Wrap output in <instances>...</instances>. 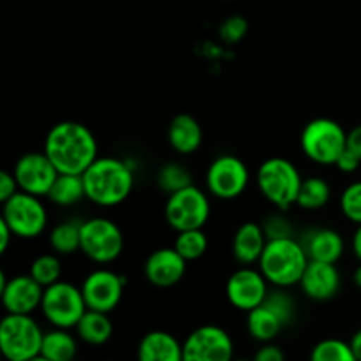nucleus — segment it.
I'll use <instances>...</instances> for the list:
<instances>
[{
  "label": "nucleus",
  "mask_w": 361,
  "mask_h": 361,
  "mask_svg": "<svg viewBox=\"0 0 361 361\" xmlns=\"http://www.w3.org/2000/svg\"><path fill=\"white\" fill-rule=\"evenodd\" d=\"M268 238L263 231V226L257 222H245L236 229L233 236V256L243 267L257 263L267 247Z\"/></svg>",
  "instance_id": "nucleus-21"
},
{
  "label": "nucleus",
  "mask_w": 361,
  "mask_h": 361,
  "mask_svg": "<svg viewBox=\"0 0 361 361\" xmlns=\"http://www.w3.org/2000/svg\"><path fill=\"white\" fill-rule=\"evenodd\" d=\"M41 310L44 319L53 328L71 330V328H76L88 307L81 288H76L71 282L59 281L44 288Z\"/></svg>",
  "instance_id": "nucleus-7"
},
{
  "label": "nucleus",
  "mask_w": 361,
  "mask_h": 361,
  "mask_svg": "<svg viewBox=\"0 0 361 361\" xmlns=\"http://www.w3.org/2000/svg\"><path fill=\"white\" fill-rule=\"evenodd\" d=\"M168 141L175 152L182 155H190L200 150L201 143H203V129L192 115L180 113L169 123Z\"/></svg>",
  "instance_id": "nucleus-22"
},
{
  "label": "nucleus",
  "mask_w": 361,
  "mask_h": 361,
  "mask_svg": "<svg viewBox=\"0 0 361 361\" xmlns=\"http://www.w3.org/2000/svg\"><path fill=\"white\" fill-rule=\"evenodd\" d=\"M261 226H263V231L268 240L291 238V236H295V228H293L291 221L284 214L268 215Z\"/></svg>",
  "instance_id": "nucleus-34"
},
{
  "label": "nucleus",
  "mask_w": 361,
  "mask_h": 361,
  "mask_svg": "<svg viewBox=\"0 0 361 361\" xmlns=\"http://www.w3.org/2000/svg\"><path fill=\"white\" fill-rule=\"evenodd\" d=\"M330 197V183H328L323 176H309V178L302 180V187H300L296 204H298L302 210L316 212L326 207Z\"/></svg>",
  "instance_id": "nucleus-28"
},
{
  "label": "nucleus",
  "mask_w": 361,
  "mask_h": 361,
  "mask_svg": "<svg viewBox=\"0 0 361 361\" xmlns=\"http://www.w3.org/2000/svg\"><path fill=\"white\" fill-rule=\"evenodd\" d=\"M155 182H157L159 189L169 196V194H175L185 187L192 185V175L180 162H166L157 171Z\"/></svg>",
  "instance_id": "nucleus-29"
},
{
  "label": "nucleus",
  "mask_w": 361,
  "mask_h": 361,
  "mask_svg": "<svg viewBox=\"0 0 361 361\" xmlns=\"http://www.w3.org/2000/svg\"><path fill=\"white\" fill-rule=\"evenodd\" d=\"M302 175L291 161L284 157H270L257 168L256 183L264 200L286 212L296 204Z\"/></svg>",
  "instance_id": "nucleus-4"
},
{
  "label": "nucleus",
  "mask_w": 361,
  "mask_h": 361,
  "mask_svg": "<svg viewBox=\"0 0 361 361\" xmlns=\"http://www.w3.org/2000/svg\"><path fill=\"white\" fill-rule=\"evenodd\" d=\"M42 295L44 288L30 274L11 279L0 275V296L7 314H32L41 309Z\"/></svg>",
  "instance_id": "nucleus-16"
},
{
  "label": "nucleus",
  "mask_w": 361,
  "mask_h": 361,
  "mask_svg": "<svg viewBox=\"0 0 361 361\" xmlns=\"http://www.w3.org/2000/svg\"><path fill=\"white\" fill-rule=\"evenodd\" d=\"M341 210L348 221L361 224V180L345 187L341 196Z\"/></svg>",
  "instance_id": "nucleus-33"
},
{
  "label": "nucleus",
  "mask_w": 361,
  "mask_h": 361,
  "mask_svg": "<svg viewBox=\"0 0 361 361\" xmlns=\"http://www.w3.org/2000/svg\"><path fill=\"white\" fill-rule=\"evenodd\" d=\"M126 288V277L108 268H99L88 274L81 284V293L90 310L109 314L118 307Z\"/></svg>",
  "instance_id": "nucleus-14"
},
{
  "label": "nucleus",
  "mask_w": 361,
  "mask_h": 361,
  "mask_svg": "<svg viewBox=\"0 0 361 361\" xmlns=\"http://www.w3.org/2000/svg\"><path fill=\"white\" fill-rule=\"evenodd\" d=\"M49 247L59 256H69L81 250V221L71 219L56 224L49 233Z\"/></svg>",
  "instance_id": "nucleus-27"
},
{
  "label": "nucleus",
  "mask_w": 361,
  "mask_h": 361,
  "mask_svg": "<svg viewBox=\"0 0 361 361\" xmlns=\"http://www.w3.org/2000/svg\"><path fill=\"white\" fill-rule=\"evenodd\" d=\"M210 200L204 190L192 185L169 194L164 207V215L168 224L176 233L189 229H203L210 219Z\"/></svg>",
  "instance_id": "nucleus-9"
},
{
  "label": "nucleus",
  "mask_w": 361,
  "mask_h": 361,
  "mask_svg": "<svg viewBox=\"0 0 361 361\" xmlns=\"http://www.w3.org/2000/svg\"><path fill=\"white\" fill-rule=\"evenodd\" d=\"M30 275L42 288L59 282L62 277V263L59 259V254H41L35 257L30 264Z\"/></svg>",
  "instance_id": "nucleus-32"
},
{
  "label": "nucleus",
  "mask_w": 361,
  "mask_h": 361,
  "mask_svg": "<svg viewBox=\"0 0 361 361\" xmlns=\"http://www.w3.org/2000/svg\"><path fill=\"white\" fill-rule=\"evenodd\" d=\"M286 324L267 302L247 312V331L257 342H271L281 335Z\"/></svg>",
  "instance_id": "nucleus-23"
},
{
  "label": "nucleus",
  "mask_w": 361,
  "mask_h": 361,
  "mask_svg": "<svg viewBox=\"0 0 361 361\" xmlns=\"http://www.w3.org/2000/svg\"><path fill=\"white\" fill-rule=\"evenodd\" d=\"M20 190L34 196H48L59 171L44 152H27L16 161L13 168Z\"/></svg>",
  "instance_id": "nucleus-13"
},
{
  "label": "nucleus",
  "mask_w": 361,
  "mask_h": 361,
  "mask_svg": "<svg viewBox=\"0 0 361 361\" xmlns=\"http://www.w3.org/2000/svg\"><path fill=\"white\" fill-rule=\"evenodd\" d=\"M349 345H351V349H353V353H355L356 360L361 361V330H358L355 335H353L351 341H349Z\"/></svg>",
  "instance_id": "nucleus-41"
},
{
  "label": "nucleus",
  "mask_w": 361,
  "mask_h": 361,
  "mask_svg": "<svg viewBox=\"0 0 361 361\" xmlns=\"http://www.w3.org/2000/svg\"><path fill=\"white\" fill-rule=\"evenodd\" d=\"M233 361H252V360H233Z\"/></svg>",
  "instance_id": "nucleus-45"
},
{
  "label": "nucleus",
  "mask_w": 361,
  "mask_h": 361,
  "mask_svg": "<svg viewBox=\"0 0 361 361\" xmlns=\"http://www.w3.org/2000/svg\"><path fill=\"white\" fill-rule=\"evenodd\" d=\"M187 271V261L175 247H162L152 252L145 263V277L155 288H171L178 284Z\"/></svg>",
  "instance_id": "nucleus-18"
},
{
  "label": "nucleus",
  "mask_w": 361,
  "mask_h": 361,
  "mask_svg": "<svg viewBox=\"0 0 361 361\" xmlns=\"http://www.w3.org/2000/svg\"><path fill=\"white\" fill-rule=\"evenodd\" d=\"M28 361H49V360H46L44 356L39 355V356H35V358H32V360H28Z\"/></svg>",
  "instance_id": "nucleus-44"
},
{
  "label": "nucleus",
  "mask_w": 361,
  "mask_h": 361,
  "mask_svg": "<svg viewBox=\"0 0 361 361\" xmlns=\"http://www.w3.org/2000/svg\"><path fill=\"white\" fill-rule=\"evenodd\" d=\"M13 238H14L13 229L7 226V222L4 221V219H0V252H6Z\"/></svg>",
  "instance_id": "nucleus-40"
},
{
  "label": "nucleus",
  "mask_w": 361,
  "mask_h": 361,
  "mask_svg": "<svg viewBox=\"0 0 361 361\" xmlns=\"http://www.w3.org/2000/svg\"><path fill=\"white\" fill-rule=\"evenodd\" d=\"M252 361H286V355L279 345L264 342L254 355Z\"/></svg>",
  "instance_id": "nucleus-36"
},
{
  "label": "nucleus",
  "mask_w": 361,
  "mask_h": 361,
  "mask_svg": "<svg viewBox=\"0 0 361 361\" xmlns=\"http://www.w3.org/2000/svg\"><path fill=\"white\" fill-rule=\"evenodd\" d=\"M303 249L310 261H321V263H338L344 256L345 243L341 233L330 228H314L307 231L300 238Z\"/></svg>",
  "instance_id": "nucleus-19"
},
{
  "label": "nucleus",
  "mask_w": 361,
  "mask_h": 361,
  "mask_svg": "<svg viewBox=\"0 0 361 361\" xmlns=\"http://www.w3.org/2000/svg\"><path fill=\"white\" fill-rule=\"evenodd\" d=\"M176 252L189 263L204 256L208 249V238L203 229H189V231H180L176 235L175 245Z\"/></svg>",
  "instance_id": "nucleus-30"
},
{
  "label": "nucleus",
  "mask_w": 361,
  "mask_h": 361,
  "mask_svg": "<svg viewBox=\"0 0 361 361\" xmlns=\"http://www.w3.org/2000/svg\"><path fill=\"white\" fill-rule=\"evenodd\" d=\"M300 288L316 302H328L335 298L341 291L342 277L335 263H321V261H309L303 277L300 281Z\"/></svg>",
  "instance_id": "nucleus-17"
},
{
  "label": "nucleus",
  "mask_w": 361,
  "mask_h": 361,
  "mask_svg": "<svg viewBox=\"0 0 361 361\" xmlns=\"http://www.w3.org/2000/svg\"><path fill=\"white\" fill-rule=\"evenodd\" d=\"M44 331L30 314H6L0 323V349L7 361H28L41 355Z\"/></svg>",
  "instance_id": "nucleus-5"
},
{
  "label": "nucleus",
  "mask_w": 361,
  "mask_h": 361,
  "mask_svg": "<svg viewBox=\"0 0 361 361\" xmlns=\"http://www.w3.org/2000/svg\"><path fill=\"white\" fill-rule=\"evenodd\" d=\"M2 219L13 229L14 236L23 240L37 238L48 226V212L41 197L23 190L4 201Z\"/></svg>",
  "instance_id": "nucleus-10"
},
{
  "label": "nucleus",
  "mask_w": 361,
  "mask_h": 361,
  "mask_svg": "<svg viewBox=\"0 0 361 361\" xmlns=\"http://www.w3.org/2000/svg\"><path fill=\"white\" fill-rule=\"evenodd\" d=\"M137 361H183V344L168 331L154 330L140 341Z\"/></svg>",
  "instance_id": "nucleus-20"
},
{
  "label": "nucleus",
  "mask_w": 361,
  "mask_h": 361,
  "mask_svg": "<svg viewBox=\"0 0 361 361\" xmlns=\"http://www.w3.org/2000/svg\"><path fill=\"white\" fill-rule=\"evenodd\" d=\"M353 252H355V256L358 257L361 263V224H358L355 235H353Z\"/></svg>",
  "instance_id": "nucleus-42"
},
{
  "label": "nucleus",
  "mask_w": 361,
  "mask_h": 361,
  "mask_svg": "<svg viewBox=\"0 0 361 361\" xmlns=\"http://www.w3.org/2000/svg\"><path fill=\"white\" fill-rule=\"evenodd\" d=\"M59 173L83 175L99 157L97 140L80 122H60L48 130L42 148Z\"/></svg>",
  "instance_id": "nucleus-1"
},
{
  "label": "nucleus",
  "mask_w": 361,
  "mask_h": 361,
  "mask_svg": "<svg viewBox=\"0 0 361 361\" xmlns=\"http://www.w3.org/2000/svg\"><path fill=\"white\" fill-rule=\"evenodd\" d=\"M348 148L361 159V126H356L348 133Z\"/></svg>",
  "instance_id": "nucleus-39"
},
{
  "label": "nucleus",
  "mask_w": 361,
  "mask_h": 361,
  "mask_svg": "<svg viewBox=\"0 0 361 361\" xmlns=\"http://www.w3.org/2000/svg\"><path fill=\"white\" fill-rule=\"evenodd\" d=\"M233 356L231 335L215 324L196 328L183 342V361H233Z\"/></svg>",
  "instance_id": "nucleus-12"
},
{
  "label": "nucleus",
  "mask_w": 361,
  "mask_h": 361,
  "mask_svg": "<svg viewBox=\"0 0 361 361\" xmlns=\"http://www.w3.org/2000/svg\"><path fill=\"white\" fill-rule=\"evenodd\" d=\"M360 164H361V159L356 154H353L349 148H345L344 154H342L341 157H338V161L335 162V166H337L342 173L356 171V169L360 168Z\"/></svg>",
  "instance_id": "nucleus-38"
},
{
  "label": "nucleus",
  "mask_w": 361,
  "mask_h": 361,
  "mask_svg": "<svg viewBox=\"0 0 361 361\" xmlns=\"http://www.w3.org/2000/svg\"><path fill=\"white\" fill-rule=\"evenodd\" d=\"M268 284L261 270H254L252 267H242L231 274L226 282V296L235 309L250 312L252 309L259 307L267 300Z\"/></svg>",
  "instance_id": "nucleus-15"
},
{
  "label": "nucleus",
  "mask_w": 361,
  "mask_h": 361,
  "mask_svg": "<svg viewBox=\"0 0 361 361\" xmlns=\"http://www.w3.org/2000/svg\"><path fill=\"white\" fill-rule=\"evenodd\" d=\"M78 353V342L69 330L53 328L46 331L42 338L41 355L49 361H74Z\"/></svg>",
  "instance_id": "nucleus-25"
},
{
  "label": "nucleus",
  "mask_w": 361,
  "mask_h": 361,
  "mask_svg": "<svg viewBox=\"0 0 361 361\" xmlns=\"http://www.w3.org/2000/svg\"><path fill=\"white\" fill-rule=\"evenodd\" d=\"M309 361H358L349 342L338 338H324L310 351Z\"/></svg>",
  "instance_id": "nucleus-31"
},
{
  "label": "nucleus",
  "mask_w": 361,
  "mask_h": 361,
  "mask_svg": "<svg viewBox=\"0 0 361 361\" xmlns=\"http://www.w3.org/2000/svg\"><path fill=\"white\" fill-rule=\"evenodd\" d=\"M18 190H20V187H18V182L13 173H0V201L4 203L9 197H13Z\"/></svg>",
  "instance_id": "nucleus-37"
},
{
  "label": "nucleus",
  "mask_w": 361,
  "mask_h": 361,
  "mask_svg": "<svg viewBox=\"0 0 361 361\" xmlns=\"http://www.w3.org/2000/svg\"><path fill=\"white\" fill-rule=\"evenodd\" d=\"M83 182L87 200L97 207H116L133 192V166L116 157H97L83 173Z\"/></svg>",
  "instance_id": "nucleus-2"
},
{
  "label": "nucleus",
  "mask_w": 361,
  "mask_h": 361,
  "mask_svg": "<svg viewBox=\"0 0 361 361\" xmlns=\"http://www.w3.org/2000/svg\"><path fill=\"white\" fill-rule=\"evenodd\" d=\"M76 334L85 344L104 345L113 337V323L106 312L88 309L76 324Z\"/></svg>",
  "instance_id": "nucleus-24"
},
{
  "label": "nucleus",
  "mask_w": 361,
  "mask_h": 361,
  "mask_svg": "<svg viewBox=\"0 0 361 361\" xmlns=\"http://www.w3.org/2000/svg\"><path fill=\"white\" fill-rule=\"evenodd\" d=\"M247 30H249V23H247L245 18L235 14V16H229L222 21L221 27H219V35L226 44H236L245 37Z\"/></svg>",
  "instance_id": "nucleus-35"
},
{
  "label": "nucleus",
  "mask_w": 361,
  "mask_h": 361,
  "mask_svg": "<svg viewBox=\"0 0 361 361\" xmlns=\"http://www.w3.org/2000/svg\"><path fill=\"white\" fill-rule=\"evenodd\" d=\"M123 250L122 229L106 217L81 221V252L90 261L108 264L118 259Z\"/></svg>",
  "instance_id": "nucleus-8"
},
{
  "label": "nucleus",
  "mask_w": 361,
  "mask_h": 361,
  "mask_svg": "<svg viewBox=\"0 0 361 361\" xmlns=\"http://www.w3.org/2000/svg\"><path fill=\"white\" fill-rule=\"evenodd\" d=\"M300 147L303 155L316 164H335L348 148V133L335 120L314 118L303 127Z\"/></svg>",
  "instance_id": "nucleus-6"
},
{
  "label": "nucleus",
  "mask_w": 361,
  "mask_h": 361,
  "mask_svg": "<svg viewBox=\"0 0 361 361\" xmlns=\"http://www.w3.org/2000/svg\"><path fill=\"white\" fill-rule=\"evenodd\" d=\"M309 261L300 238L291 236V238L268 240L257 264L261 274L271 286L288 289L300 284Z\"/></svg>",
  "instance_id": "nucleus-3"
},
{
  "label": "nucleus",
  "mask_w": 361,
  "mask_h": 361,
  "mask_svg": "<svg viewBox=\"0 0 361 361\" xmlns=\"http://www.w3.org/2000/svg\"><path fill=\"white\" fill-rule=\"evenodd\" d=\"M353 279H355V284L361 289V264L355 270V277H353Z\"/></svg>",
  "instance_id": "nucleus-43"
},
{
  "label": "nucleus",
  "mask_w": 361,
  "mask_h": 361,
  "mask_svg": "<svg viewBox=\"0 0 361 361\" xmlns=\"http://www.w3.org/2000/svg\"><path fill=\"white\" fill-rule=\"evenodd\" d=\"M204 180L212 196L222 201H231L245 192L250 173L242 159L233 154H222L210 162Z\"/></svg>",
  "instance_id": "nucleus-11"
},
{
  "label": "nucleus",
  "mask_w": 361,
  "mask_h": 361,
  "mask_svg": "<svg viewBox=\"0 0 361 361\" xmlns=\"http://www.w3.org/2000/svg\"><path fill=\"white\" fill-rule=\"evenodd\" d=\"M46 197L59 207H73V204L80 203L83 197H87L83 175L59 173Z\"/></svg>",
  "instance_id": "nucleus-26"
}]
</instances>
